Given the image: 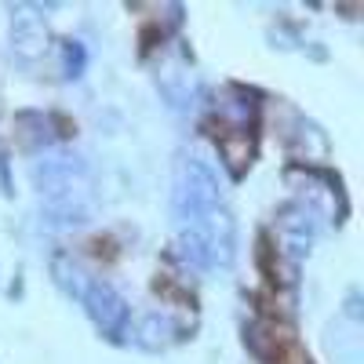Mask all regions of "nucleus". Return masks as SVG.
Instances as JSON below:
<instances>
[{
	"instance_id": "f257e3e1",
	"label": "nucleus",
	"mask_w": 364,
	"mask_h": 364,
	"mask_svg": "<svg viewBox=\"0 0 364 364\" xmlns=\"http://www.w3.org/2000/svg\"><path fill=\"white\" fill-rule=\"evenodd\" d=\"M223 204L219 175L197 157H182L175 164V186H171V211L182 226L200 223L211 208Z\"/></svg>"
},
{
	"instance_id": "f03ea898",
	"label": "nucleus",
	"mask_w": 364,
	"mask_h": 364,
	"mask_svg": "<svg viewBox=\"0 0 364 364\" xmlns=\"http://www.w3.org/2000/svg\"><path fill=\"white\" fill-rule=\"evenodd\" d=\"M284 182H288V186H299L295 193L306 200L302 208L324 211V215H331V223H343V215H346V200H343V190H339V178H331V175L321 171V168L291 164V168L284 171Z\"/></svg>"
},
{
	"instance_id": "7ed1b4c3",
	"label": "nucleus",
	"mask_w": 364,
	"mask_h": 364,
	"mask_svg": "<svg viewBox=\"0 0 364 364\" xmlns=\"http://www.w3.org/2000/svg\"><path fill=\"white\" fill-rule=\"evenodd\" d=\"M80 302H84L87 317L95 321V328L102 331L106 339H120V336H124V328H128V302H124V295H120L113 284L91 281Z\"/></svg>"
},
{
	"instance_id": "20e7f679",
	"label": "nucleus",
	"mask_w": 364,
	"mask_h": 364,
	"mask_svg": "<svg viewBox=\"0 0 364 364\" xmlns=\"http://www.w3.org/2000/svg\"><path fill=\"white\" fill-rule=\"evenodd\" d=\"M33 182H37V190L44 197L70 193V190H87V164L80 157L58 154V157H48V161L33 164Z\"/></svg>"
},
{
	"instance_id": "39448f33",
	"label": "nucleus",
	"mask_w": 364,
	"mask_h": 364,
	"mask_svg": "<svg viewBox=\"0 0 364 364\" xmlns=\"http://www.w3.org/2000/svg\"><path fill=\"white\" fill-rule=\"evenodd\" d=\"M41 223L48 230H77L91 223V197L87 190H70V193H51L41 204Z\"/></svg>"
},
{
	"instance_id": "423d86ee",
	"label": "nucleus",
	"mask_w": 364,
	"mask_h": 364,
	"mask_svg": "<svg viewBox=\"0 0 364 364\" xmlns=\"http://www.w3.org/2000/svg\"><path fill=\"white\" fill-rule=\"evenodd\" d=\"M314 237H317V223H314L310 208L291 204V208L281 211V219H277V248H284V255H291V259L310 255Z\"/></svg>"
},
{
	"instance_id": "0eeeda50",
	"label": "nucleus",
	"mask_w": 364,
	"mask_h": 364,
	"mask_svg": "<svg viewBox=\"0 0 364 364\" xmlns=\"http://www.w3.org/2000/svg\"><path fill=\"white\" fill-rule=\"evenodd\" d=\"M11 51L22 58V63H37L44 58L51 33L41 15H33V8H11Z\"/></svg>"
},
{
	"instance_id": "6e6552de",
	"label": "nucleus",
	"mask_w": 364,
	"mask_h": 364,
	"mask_svg": "<svg viewBox=\"0 0 364 364\" xmlns=\"http://www.w3.org/2000/svg\"><path fill=\"white\" fill-rule=\"evenodd\" d=\"M193 226H200L204 237H208L211 262H215V266H230L233 255H237V223H233L230 211L219 204V208H211L200 223H193Z\"/></svg>"
},
{
	"instance_id": "1a4fd4ad",
	"label": "nucleus",
	"mask_w": 364,
	"mask_h": 364,
	"mask_svg": "<svg viewBox=\"0 0 364 364\" xmlns=\"http://www.w3.org/2000/svg\"><path fill=\"white\" fill-rule=\"evenodd\" d=\"M291 154H295V161L302 168H317V164L328 161L331 142H328V135L314 124V120L302 117V120H295V132H291Z\"/></svg>"
},
{
	"instance_id": "9d476101",
	"label": "nucleus",
	"mask_w": 364,
	"mask_h": 364,
	"mask_svg": "<svg viewBox=\"0 0 364 364\" xmlns=\"http://www.w3.org/2000/svg\"><path fill=\"white\" fill-rule=\"evenodd\" d=\"M157 87H161V95L175 106V109H186L190 99L197 95V77L186 63H168L161 73H157Z\"/></svg>"
},
{
	"instance_id": "9b49d317",
	"label": "nucleus",
	"mask_w": 364,
	"mask_h": 364,
	"mask_svg": "<svg viewBox=\"0 0 364 364\" xmlns=\"http://www.w3.org/2000/svg\"><path fill=\"white\" fill-rule=\"evenodd\" d=\"M132 339H135L139 350L161 353V350H168V346L178 339V328H175V321L164 317V314H146V317H139Z\"/></svg>"
},
{
	"instance_id": "f8f14e48",
	"label": "nucleus",
	"mask_w": 364,
	"mask_h": 364,
	"mask_svg": "<svg viewBox=\"0 0 364 364\" xmlns=\"http://www.w3.org/2000/svg\"><path fill=\"white\" fill-rule=\"evenodd\" d=\"M51 277H55V284L63 288L70 299H84V291H87V273H84V266L70 255V252H55L51 255Z\"/></svg>"
},
{
	"instance_id": "ddd939ff",
	"label": "nucleus",
	"mask_w": 364,
	"mask_h": 364,
	"mask_svg": "<svg viewBox=\"0 0 364 364\" xmlns=\"http://www.w3.org/2000/svg\"><path fill=\"white\" fill-rule=\"evenodd\" d=\"M255 109H259V102H255L252 91H245V87H230L223 95V102H219V117L230 120L233 132H245L255 120Z\"/></svg>"
},
{
	"instance_id": "4468645a",
	"label": "nucleus",
	"mask_w": 364,
	"mask_h": 364,
	"mask_svg": "<svg viewBox=\"0 0 364 364\" xmlns=\"http://www.w3.org/2000/svg\"><path fill=\"white\" fill-rule=\"evenodd\" d=\"M15 132H18V146L26 149V154H37V149L51 146V120L44 113H33L26 109L15 117Z\"/></svg>"
},
{
	"instance_id": "2eb2a0df",
	"label": "nucleus",
	"mask_w": 364,
	"mask_h": 364,
	"mask_svg": "<svg viewBox=\"0 0 364 364\" xmlns=\"http://www.w3.org/2000/svg\"><path fill=\"white\" fill-rule=\"evenodd\" d=\"M178 259L193 266V269H211L215 262H211V245L200 226H182L178 230Z\"/></svg>"
},
{
	"instance_id": "dca6fc26",
	"label": "nucleus",
	"mask_w": 364,
	"mask_h": 364,
	"mask_svg": "<svg viewBox=\"0 0 364 364\" xmlns=\"http://www.w3.org/2000/svg\"><path fill=\"white\" fill-rule=\"evenodd\" d=\"M219 154H223V161L240 175V171L252 164V157H255V142H252L248 132H226V135L219 139Z\"/></svg>"
},
{
	"instance_id": "f3484780",
	"label": "nucleus",
	"mask_w": 364,
	"mask_h": 364,
	"mask_svg": "<svg viewBox=\"0 0 364 364\" xmlns=\"http://www.w3.org/2000/svg\"><path fill=\"white\" fill-rule=\"evenodd\" d=\"M87 66V51L80 41H63V77H80Z\"/></svg>"
}]
</instances>
